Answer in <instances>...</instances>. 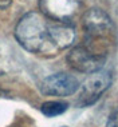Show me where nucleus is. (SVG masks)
<instances>
[{
  "label": "nucleus",
  "instance_id": "1",
  "mask_svg": "<svg viewBox=\"0 0 118 127\" xmlns=\"http://www.w3.org/2000/svg\"><path fill=\"white\" fill-rule=\"evenodd\" d=\"M74 26L70 22H59L42 12L23 15L15 27V37L26 51L38 55H55L72 46L75 42Z\"/></svg>",
  "mask_w": 118,
  "mask_h": 127
},
{
  "label": "nucleus",
  "instance_id": "2",
  "mask_svg": "<svg viewBox=\"0 0 118 127\" xmlns=\"http://www.w3.org/2000/svg\"><path fill=\"white\" fill-rule=\"evenodd\" d=\"M83 28L86 31V47L97 54L107 55L103 43L114 35V24L110 16L101 8H91L83 15Z\"/></svg>",
  "mask_w": 118,
  "mask_h": 127
},
{
  "label": "nucleus",
  "instance_id": "3",
  "mask_svg": "<svg viewBox=\"0 0 118 127\" xmlns=\"http://www.w3.org/2000/svg\"><path fill=\"white\" fill-rule=\"evenodd\" d=\"M110 84H112V74L109 71L102 68L99 71L89 74V76L81 86L77 104L79 107H87L94 104L101 98V95L110 87Z\"/></svg>",
  "mask_w": 118,
  "mask_h": 127
},
{
  "label": "nucleus",
  "instance_id": "4",
  "mask_svg": "<svg viewBox=\"0 0 118 127\" xmlns=\"http://www.w3.org/2000/svg\"><path fill=\"white\" fill-rule=\"evenodd\" d=\"M107 55L97 54L86 46H77L67 54L68 64L83 74H91L102 70L106 63Z\"/></svg>",
  "mask_w": 118,
  "mask_h": 127
},
{
  "label": "nucleus",
  "instance_id": "5",
  "mask_svg": "<svg viewBox=\"0 0 118 127\" xmlns=\"http://www.w3.org/2000/svg\"><path fill=\"white\" fill-rule=\"evenodd\" d=\"M40 92L50 96H70L79 88V82L70 74L58 72L44 78L39 86Z\"/></svg>",
  "mask_w": 118,
  "mask_h": 127
},
{
  "label": "nucleus",
  "instance_id": "6",
  "mask_svg": "<svg viewBox=\"0 0 118 127\" xmlns=\"http://www.w3.org/2000/svg\"><path fill=\"white\" fill-rule=\"evenodd\" d=\"M39 8L44 16L53 20L70 22L78 9V3L75 0H39Z\"/></svg>",
  "mask_w": 118,
  "mask_h": 127
},
{
  "label": "nucleus",
  "instance_id": "7",
  "mask_svg": "<svg viewBox=\"0 0 118 127\" xmlns=\"http://www.w3.org/2000/svg\"><path fill=\"white\" fill-rule=\"evenodd\" d=\"M67 108H68V103H66L63 100H48L40 106L42 114L44 116H48V118L62 115L63 112L67 111Z\"/></svg>",
  "mask_w": 118,
  "mask_h": 127
},
{
  "label": "nucleus",
  "instance_id": "8",
  "mask_svg": "<svg viewBox=\"0 0 118 127\" xmlns=\"http://www.w3.org/2000/svg\"><path fill=\"white\" fill-rule=\"evenodd\" d=\"M105 127H118V107L109 115Z\"/></svg>",
  "mask_w": 118,
  "mask_h": 127
},
{
  "label": "nucleus",
  "instance_id": "9",
  "mask_svg": "<svg viewBox=\"0 0 118 127\" xmlns=\"http://www.w3.org/2000/svg\"><path fill=\"white\" fill-rule=\"evenodd\" d=\"M11 1L12 0H0V8L1 9H5L11 5Z\"/></svg>",
  "mask_w": 118,
  "mask_h": 127
},
{
  "label": "nucleus",
  "instance_id": "10",
  "mask_svg": "<svg viewBox=\"0 0 118 127\" xmlns=\"http://www.w3.org/2000/svg\"><path fill=\"white\" fill-rule=\"evenodd\" d=\"M64 127H66V126H64Z\"/></svg>",
  "mask_w": 118,
  "mask_h": 127
}]
</instances>
